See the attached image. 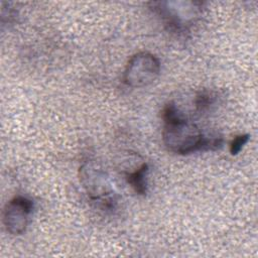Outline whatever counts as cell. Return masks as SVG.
I'll use <instances>...</instances> for the list:
<instances>
[{
	"label": "cell",
	"instance_id": "cell-1",
	"mask_svg": "<svg viewBox=\"0 0 258 258\" xmlns=\"http://www.w3.org/2000/svg\"><path fill=\"white\" fill-rule=\"evenodd\" d=\"M162 118V140L169 151L181 155L203 151L205 133L197 124L186 119L175 103L165 105Z\"/></svg>",
	"mask_w": 258,
	"mask_h": 258
},
{
	"label": "cell",
	"instance_id": "cell-2",
	"mask_svg": "<svg viewBox=\"0 0 258 258\" xmlns=\"http://www.w3.org/2000/svg\"><path fill=\"white\" fill-rule=\"evenodd\" d=\"M149 4L165 25L175 32L187 31L199 19L203 8V3L197 1H157Z\"/></svg>",
	"mask_w": 258,
	"mask_h": 258
},
{
	"label": "cell",
	"instance_id": "cell-3",
	"mask_svg": "<svg viewBox=\"0 0 258 258\" xmlns=\"http://www.w3.org/2000/svg\"><path fill=\"white\" fill-rule=\"evenodd\" d=\"M80 182L91 198L103 210L116 207L113 187L106 170L94 161H86L80 167Z\"/></svg>",
	"mask_w": 258,
	"mask_h": 258
},
{
	"label": "cell",
	"instance_id": "cell-4",
	"mask_svg": "<svg viewBox=\"0 0 258 258\" xmlns=\"http://www.w3.org/2000/svg\"><path fill=\"white\" fill-rule=\"evenodd\" d=\"M160 73L159 59L150 52H138L128 61L124 83L131 88H142L153 83Z\"/></svg>",
	"mask_w": 258,
	"mask_h": 258
},
{
	"label": "cell",
	"instance_id": "cell-5",
	"mask_svg": "<svg viewBox=\"0 0 258 258\" xmlns=\"http://www.w3.org/2000/svg\"><path fill=\"white\" fill-rule=\"evenodd\" d=\"M33 209L31 200L17 196L10 200L4 210L3 222L7 232L12 235L22 234L28 224V218Z\"/></svg>",
	"mask_w": 258,
	"mask_h": 258
},
{
	"label": "cell",
	"instance_id": "cell-6",
	"mask_svg": "<svg viewBox=\"0 0 258 258\" xmlns=\"http://www.w3.org/2000/svg\"><path fill=\"white\" fill-rule=\"evenodd\" d=\"M147 173H148V164L142 163L133 172L126 174L128 183L138 195L144 196L147 191Z\"/></svg>",
	"mask_w": 258,
	"mask_h": 258
},
{
	"label": "cell",
	"instance_id": "cell-7",
	"mask_svg": "<svg viewBox=\"0 0 258 258\" xmlns=\"http://www.w3.org/2000/svg\"><path fill=\"white\" fill-rule=\"evenodd\" d=\"M217 101H218V94L216 92L212 90L200 91L194 99L196 113L202 115L209 112L214 108Z\"/></svg>",
	"mask_w": 258,
	"mask_h": 258
},
{
	"label": "cell",
	"instance_id": "cell-8",
	"mask_svg": "<svg viewBox=\"0 0 258 258\" xmlns=\"http://www.w3.org/2000/svg\"><path fill=\"white\" fill-rule=\"evenodd\" d=\"M249 134H240L233 138L230 144V152L232 155H237L243 148V146L248 142Z\"/></svg>",
	"mask_w": 258,
	"mask_h": 258
}]
</instances>
